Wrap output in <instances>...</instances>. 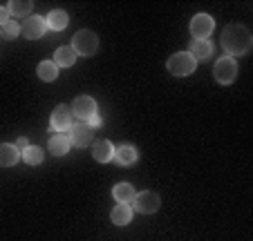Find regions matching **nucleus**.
I'll return each instance as SVG.
<instances>
[{
    "label": "nucleus",
    "mask_w": 253,
    "mask_h": 241,
    "mask_svg": "<svg viewBox=\"0 0 253 241\" xmlns=\"http://www.w3.org/2000/svg\"><path fill=\"white\" fill-rule=\"evenodd\" d=\"M220 45L222 49L226 52V56H242L247 54L249 49L253 47V36L244 25H238V23H231L224 27L220 36Z\"/></svg>",
    "instance_id": "1"
},
{
    "label": "nucleus",
    "mask_w": 253,
    "mask_h": 241,
    "mask_svg": "<svg viewBox=\"0 0 253 241\" xmlns=\"http://www.w3.org/2000/svg\"><path fill=\"white\" fill-rule=\"evenodd\" d=\"M70 47L79 56H94L96 49H99V36L92 29H81V32L74 34Z\"/></svg>",
    "instance_id": "2"
},
{
    "label": "nucleus",
    "mask_w": 253,
    "mask_h": 241,
    "mask_svg": "<svg viewBox=\"0 0 253 241\" xmlns=\"http://www.w3.org/2000/svg\"><path fill=\"white\" fill-rule=\"evenodd\" d=\"M195 67H197V61L188 52L172 54L166 63V69L170 71L172 76H179V78H182V76H191L193 71H195Z\"/></svg>",
    "instance_id": "3"
},
{
    "label": "nucleus",
    "mask_w": 253,
    "mask_h": 241,
    "mask_svg": "<svg viewBox=\"0 0 253 241\" xmlns=\"http://www.w3.org/2000/svg\"><path fill=\"white\" fill-rule=\"evenodd\" d=\"M159 206H162L159 194L153 192V190H143V192L134 194L130 208H132L134 212H139V214H153V212H157L159 210Z\"/></svg>",
    "instance_id": "4"
},
{
    "label": "nucleus",
    "mask_w": 253,
    "mask_h": 241,
    "mask_svg": "<svg viewBox=\"0 0 253 241\" xmlns=\"http://www.w3.org/2000/svg\"><path fill=\"white\" fill-rule=\"evenodd\" d=\"M213 76L220 85H231L238 76V63L231 56H222L217 58V63L213 65Z\"/></svg>",
    "instance_id": "5"
},
{
    "label": "nucleus",
    "mask_w": 253,
    "mask_h": 241,
    "mask_svg": "<svg viewBox=\"0 0 253 241\" xmlns=\"http://www.w3.org/2000/svg\"><path fill=\"white\" fill-rule=\"evenodd\" d=\"M72 107L70 105H56L49 116V132H65L72 128Z\"/></svg>",
    "instance_id": "6"
},
{
    "label": "nucleus",
    "mask_w": 253,
    "mask_h": 241,
    "mask_svg": "<svg viewBox=\"0 0 253 241\" xmlns=\"http://www.w3.org/2000/svg\"><path fill=\"white\" fill-rule=\"evenodd\" d=\"M213 27H215V20L211 18L209 14H197V16H193V20H191L193 40H209V36L213 34Z\"/></svg>",
    "instance_id": "7"
},
{
    "label": "nucleus",
    "mask_w": 253,
    "mask_h": 241,
    "mask_svg": "<svg viewBox=\"0 0 253 241\" xmlns=\"http://www.w3.org/2000/svg\"><path fill=\"white\" fill-rule=\"evenodd\" d=\"M47 32V23H45L43 16H29L25 18V23L20 25V34L29 40H36V38H43V34Z\"/></svg>",
    "instance_id": "8"
},
{
    "label": "nucleus",
    "mask_w": 253,
    "mask_h": 241,
    "mask_svg": "<svg viewBox=\"0 0 253 241\" xmlns=\"http://www.w3.org/2000/svg\"><path fill=\"white\" fill-rule=\"evenodd\" d=\"M72 114L79 116L81 121H90L92 116H96V101L87 94H81L74 99V105H72Z\"/></svg>",
    "instance_id": "9"
},
{
    "label": "nucleus",
    "mask_w": 253,
    "mask_h": 241,
    "mask_svg": "<svg viewBox=\"0 0 253 241\" xmlns=\"http://www.w3.org/2000/svg\"><path fill=\"white\" fill-rule=\"evenodd\" d=\"M70 143L74 147H90L92 141H94V132L87 123H79L74 128H70Z\"/></svg>",
    "instance_id": "10"
},
{
    "label": "nucleus",
    "mask_w": 253,
    "mask_h": 241,
    "mask_svg": "<svg viewBox=\"0 0 253 241\" xmlns=\"http://www.w3.org/2000/svg\"><path fill=\"white\" fill-rule=\"evenodd\" d=\"M92 156H94L99 163H110L112 156H115V145H112L108 138H101L92 145Z\"/></svg>",
    "instance_id": "11"
},
{
    "label": "nucleus",
    "mask_w": 253,
    "mask_h": 241,
    "mask_svg": "<svg viewBox=\"0 0 253 241\" xmlns=\"http://www.w3.org/2000/svg\"><path fill=\"white\" fill-rule=\"evenodd\" d=\"M20 159V150L14 143H0V168H11Z\"/></svg>",
    "instance_id": "12"
},
{
    "label": "nucleus",
    "mask_w": 253,
    "mask_h": 241,
    "mask_svg": "<svg viewBox=\"0 0 253 241\" xmlns=\"http://www.w3.org/2000/svg\"><path fill=\"white\" fill-rule=\"evenodd\" d=\"M45 23H47V29H52V32H63L67 27V23H70V16L63 9H52L47 14V18H45Z\"/></svg>",
    "instance_id": "13"
},
{
    "label": "nucleus",
    "mask_w": 253,
    "mask_h": 241,
    "mask_svg": "<svg viewBox=\"0 0 253 241\" xmlns=\"http://www.w3.org/2000/svg\"><path fill=\"white\" fill-rule=\"evenodd\" d=\"M134 188L130 183H117L115 188H112V197H115V201L117 204H126V206H130L132 204V199H134Z\"/></svg>",
    "instance_id": "14"
},
{
    "label": "nucleus",
    "mask_w": 253,
    "mask_h": 241,
    "mask_svg": "<svg viewBox=\"0 0 253 241\" xmlns=\"http://www.w3.org/2000/svg\"><path fill=\"white\" fill-rule=\"evenodd\" d=\"M132 212H134V210L130 208V206L119 204V206H115V208H112L110 219H112V223H115V226H128V223L132 221Z\"/></svg>",
    "instance_id": "15"
},
{
    "label": "nucleus",
    "mask_w": 253,
    "mask_h": 241,
    "mask_svg": "<svg viewBox=\"0 0 253 241\" xmlns=\"http://www.w3.org/2000/svg\"><path fill=\"white\" fill-rule=\"evenodd\" d=\"M54 63H56V67H72L77 63V54H74V49L70 45H63L54 54Z\"/></svg>",
    "instance_id": "16"
},
{
    "label": "nucleus",
    "mask_w": 253,
    "mask_h": 241,
    "mask_svg": "<svg viewBox=\"0 0 253 241\" xmlns=\"http://www.w3.org/2000/svg\"><path fill=\"white\" fill-rule=\"evenodd\" d=\"M188 54H191L195 61H206V58H211V54H213V43H209V40H193Z\"/></svg>",
    "instance_id": "17"
},
{
    "label": "nucleus",
    "mask_w": 253,
    "mask_h": 241,
    "mask_svg": "<svg viewBox=\"0 0 253 241\" xmlns=\"http://www.w3.org/2000/svg\"><path fill=\"white\" fill-rule=\"evenodd\" d=\"M112 159L119 163V166H132L137 161V150L132 145H121V147H115V156Z\"/></svg>",
    "instance_id": "18"
},
{
    "label": "nucleus",
    "mask_w": 253,
    "mask_h": 241,
    "mask_svg": "<svg viewBox=\"0 0 253 241\" xmlns=\"http://www.w3.org/2000/svg\"><path fill=\"white\" fill-rule=\"evenodd\" d=\"M49 152H52L54 156H65L67 152H70V147H72V143H70V138L67 137H63V134H54L52 138H49Z\"/></svg>",
    "instance_id": "19"
},
{
    "label": "nucleus",
    "mask_w": 253,
    "mask_h": 241,
    "mask_svg": "<svg viewBox=\"0 0 253 241\" xmlns=\"http://www.w3.org/2000/svg\"><path fill=\"white\" fill-rule=\"evenodd\" d=\"M39 78L41 80H45V83H52V80H56L58 78V67H56V63L54 61H43V63H39Z\"/></svg>",
    "instance_id": "20"
},
{
    "label": "nucleus",
    "mask_w": 253,
    "mask_h": 241,
    "mask_svg": "<svg viewBox=\"0 0 253 241\" xmlns=\"http://www.w3.org/2000/svg\"><path fill=\"white\" fill-rule=\"evenodd\" d=\"M7 9H9V16H29V11L34 9V2L32 0H11L9 5H7Z\"/></svg>",
    "instance_id": "21"
},
{
    "label": "nucleus",
    "mask_w": 253,
    "mask_h": 241,
    "mask_svg": "<svg viewBox=\"0 0 253 241\" xmlns=\"http://www.w3.org/2000/svg\"><path fill=\"white\" fill-rule=\"evenodd\" d=\"M23 159H25V163H29V166H41L43 159H45V154L39 145H27L23 150Z\"/></svg>",
    "instance_id": "22"
},
{
    "label": "nucleus",
    "mask_w": 253,
    "mask_h": 241,
    "mask_svg": "<svg viewBox=\"0 0 253 241\" xmlns=\"http://www.w3.org/2000/svg\"><path fill=\"white\" fill-rule=\"evenodd\" d=\"M20 34V25L14 23V20H9V23L2 25V36L7 38V40H11V38H16Z\"/></svg>",
    "instance_id": "23"
},
{
    "label": "nucleus",
    "mask_w": 253,
    "mask_h": 241,
    "mask_svg": "<svg viewBox=\"0 0 253 241\" xmlns=\"http://www.w3.org/2000/svg\"><path fill=\"white\" fill-rule=\"evenodd\" d=\"M9 23V9L7 7H0V25Z\"/></svg>",
    "instance_id": "24"
},
{
    "label": "nucleus",
    "mask_w": 253,
    "mask_h": 241,
    "mask_svg": "<svg viewBox=\"0 0 253 241\" xmlns=\"http://www.w3.org/2000/svg\"><path fill=\"white\" fill-rule=\"evenodd\" d=\"M14 145H16V147H18V150H20V152H23V150H25V147H27V145H29V143H27V138H25V137H18V141H16V143H14Z\"/></svg>",
    "instance_id": "25"
},
{
    "label": "nucleus",
    "mask_w": 253,
    "mask_h": 241,
    "mask_svg": "<svg viewBox=\"0 0 253 241\" xmlns=\"http://www.w3.org/2000/svg\"><path fill=\"white\" fill-rule=\"evenodd\" d=\"M87 125H90L92 130H94V128H101V118H99V116H92V118H90V123H87Z\"/></svg>",
    "instance_id": "26"
}]
</instances>
